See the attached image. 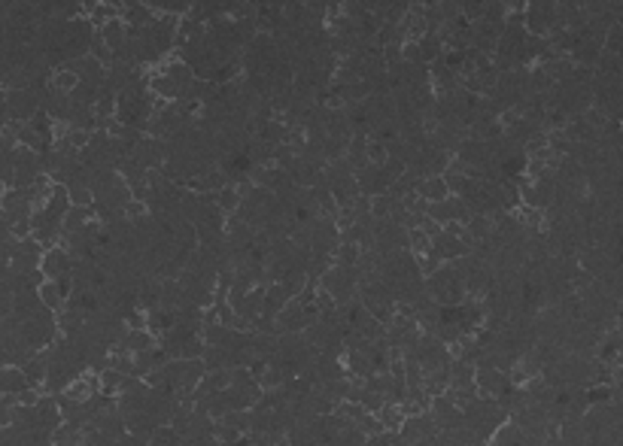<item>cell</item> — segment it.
Wrapping results in <instances>:
<instances>
[{"mask_svg": "<svg viewBox=\"0 0 623 446\" xmlns=\"http://www.w3.org/2000/svg\"><path fill=\"white\" fill-rule=\"evenodd\" d=\"M0 140H4V137H0Z\"/></svg>", "mask_w": 623, "mask_h": 446, "instance_id": "7a4b0ae2", "label": "cell"}, {"mask_svg": "<svg viewBox=\"0 0 623 446\" xmlns=\"http://www.w3.org/2000/svg\"><path fill=\"white\" fill-rule=\"evenodd\" d=\"M37 297H40V307H43V310H49V313H61V307L67 304L55 282H40Z\"/></svg>", "mask_w": 623, "mask_h": 446, "instance_id": "6da1fadb", "label": "cell"}]
</instances>
